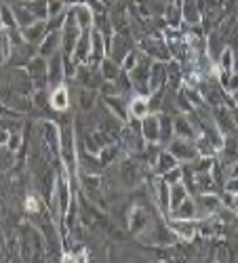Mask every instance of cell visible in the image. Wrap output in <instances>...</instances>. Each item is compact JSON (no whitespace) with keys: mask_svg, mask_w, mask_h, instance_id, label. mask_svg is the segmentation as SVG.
Returning a JSON list of instances; mask_svg holds the SVG:
<instances>
[{"mask_svg":"<svg viewBox=\"0 0 238 263\" xmlns=\"http://www.w3.org/2000/svg\"><path fill=\"white\" fill-rule=\"evenodd\" d=\"M169 152H171V156L175 158V160H192L194 156H196V149H194V145L186 143V137L173 141L171 147H169Z\"/></svg>","mask_w":238,"mask_h":263,"instance_id":"1","label":"cell"},{"mask_svg":"<svg viewBox=\"0 0 238 263\" xmlns=\"http://www.w3.org/2000/svg\"><path fill=\"white\" fill-rule=\"evenodd\" d=\"M0 26L7 28V30H17L15 15L11 13V9H9V7H0Z\"/></svg>","mask_w":238,"mask_h":263,"instance_id":"9","label":"cell"},{"mask_svg":"<svg viewBox=\"0 0 238 263\" xmlns=\"http://www.w3.org/2000/svg\"><path fill=\"white\" fill-rule=\"evenodd\" d=\"M19 143H21L19 133H9V139H7V147H9V152H15V149L19 147Z\"/></svg>","mask_w":238,"mask_h":263,"instance_id":"14","label":"cell"},{"mask_svg":"<svg viewBox=\"0 0 238 263\" xmlns=\"http://www.w3.org/2000/svg\"><path fill=\"white\" fill-rule=\"evenodd\" d=\"M9 139V130H0V145H7Z\"/></svg>","mask_w":238,"mask_h":263,"instance_id":"18","label":"cell"},{"mask_svg":"<svg viewBox=\"0 0 238 263\" xmlns=\"http://www.w3.org/2000/svg\"><path fill=\"white\" fill-rule=\"evenodd\" d=\"M129 112L135 116V120H141V118H145L148 112H150V103H148L143 97H135L131 103H129Z\"/></svg>","mask_w":238,"mask_h":263,"instance_id":"8","label":"cell"},{"mask_svg":"<svg viewBox=\"0 0 238 263\" xmlns=\"http://www.w3.org/2000/svg\"><path fill=\"white\" fill-rule=\"evenodd\" d=\"M45 28H47L45 21H42V19H36L34 24H30V26H26L24 30H21V34L26 36L28 42H34V40H40L42 36H45Z\"/></svg>","mask_w":238,"mask_h":263,"instance_id":"6","label":"cell"},{"mask_svg":"<svg viewBox=\"0 0 238 263\" xmlns=\"http://www.w3.org/2000/svg\"><path fill=\"white\" fill-rule=\"evenodd\" d=\"M15 21H17V26L26 28V26L34 24V21H36V17L30 13V9H28V11H26V9H15Z\"/></svg>","mask_w":238,"mask_h":263,"instance_id":"10","label":"cell"},{"mask_svg":"<svg viewBox=\"0 0 238 263\" xmlns=\"http://www.w3.org/2000/svg\"><path fill=\"white\" fill-rule=\"evenodd\" d=\"M196 217V204H194L188 196L175 206V219H194Z\"/></svg>","mask_w":238,"mask_h":263,"instance_id":"7","label":"cell"},{"mask_svg":"<svg viewBox=\"0 0 238 263\" xmlns=\"http://www.w3.org/2000/svg\"><path fill=\"white\" fill-rule=\"evenodd\" d=\"M158 196H160V204H162V206H169L171 196H169V185H167V181H160V185H158Z\"/></svg>","mask_w":238,"mask_h":263,"instance_id":"13","label":"cell"},{"mask_svg":"<svg viewBox=\"0 0 238 263\" xmlns=\"http://www.w3.org/2000/svg\"><path fill=\"white\" fill-rule=\"evenodd\" d=\"M141 124H143V137L148 141H156L160 137V120H156L154 116H145L141 118Z\"/></svg>","mask_w":238,"mask_h":263,"instance_id":"5","label":"cell"},{"mask_svg":"<svg viewBox=\"0 0 238 263\" xmlns=\"http://www.w3.org/2000/svg\"><path fill=\"white\" fill-rule=\"evenodd\" d=\"M177 128H179V133H186L188 137H192L194 133H192V128H190V122H186L184 118H179L177 120Z\"/></svg>","mask_w":238,"mask_h":263,"instance_id":"15","label":"cell"},{"mask_svg":"<svg viewBox=\"0 0 238 263\" xmlns=\"http://www.w3.org/2000/svg\"><path fill=\"white\" fill-rule=\"evenodd\" d=\"M72 17H74V21L78 24L80 30H89L91 24H93L91 9H89V7H84V5H76V7L72 9Z\"/></svg>","mask_w":238,"mask_h":263,"instance_id":"3","label":"cell"},{"mask_svg":"<svg viewBox=\"0 0 238 263\" xmlns=\"http://www.w3.org/2000/svg\"><path fill=\"white\" fill-rule=\"evenodd\" d=\"M175 166V158H173L171 154H160V164H158V171L160 173H167L169 168Z\"/></svg>","mask_w":238,"mask_h":263,"instance_id":"12","label":"cell"},{"mask_svg":"<svg viewBox=\"0 0 238 263\" xmlns=\"http://www.w3.org/2000/svg\"><path fill=\"white\" fill-rule=\"evenodd\" d=\"M38 209H40L38 206V200L34 198V196H28V211L30 213H38Z\"/></svg>","mask_w":238,"mask_h":263,"instance_id":"17","label":"cell"},{"mask_svg":"<svg viewBox=\"0 0 238 263\" xmlns=\"http://www.w3.org/2000/svg\"><path fill=\"white\" fill-rule=\"evenodd\" d=\"M57 45H59V34H51V36H47V38H45V45H42L40 53L45 55V57H51V55L55 53Z\"/></svg>","mask_w":238,"mask_h":263,"instance_id":"11","label":"cell"},{"mask_svg":"<svg viewBox=\"0 0 238 263\" xmlns=\"http://www.w3.org/2000/svg\"><path fill=\"white\" fill-rule=\"evenodd\" d=\"M103 68H105L103 72H105V76H107V78H116V76H118V72H114L116 68H114V65H112L110 61H105V63H103Z\"/></svg>","mask_w":238,"mask_h":263,"instance_id":"16","label":"cell"},{"mask_svg":"<svg viewBox=\"0 0 238 263\" xmlns=\"http://www.w3.org/2000/svg\"><path fill=\"white\" fill-rule=\"evenodd\" d=\"M171 228L177 234V238H184V240L194 238V232H196V226L192 223V219H175L171 223Z\"/></svg>","mask_w":238,"mask_h":263,"instance_id":"4","label":"cell"},{"mask_svg":"<svg viewBox=\"0 0 238 263\" xmlns=\"http://www.w3.org/2000/svg\"><path fill=\"white\" fill-rule=\"evenodd\" d=\"M49 101H51V107L59 109V112H61V109H68V105H70V93H68V89H66V86H61V84L53 86Z\"/></svg>","mask_w":238,"mask_h":263,"instance_id":"2","label":"cell"}]
</instances>
